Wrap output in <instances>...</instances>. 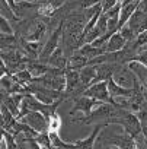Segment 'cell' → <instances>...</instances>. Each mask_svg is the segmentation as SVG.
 I'll use <instances>...</instances> for the list:
<instances>
[{
	"instance_id": "12",
	"label": "cell",
	"mask_w": 147,
	"mask_h": 149,
	"mask_svg": "<svg viewBox=\"0 0 147 149\" xmlns=\"http://www.w3.org/2000/svg\"><path fill=\"white\" fill-rule=\"evenodd\" d=\"M125 45H127V41H125V38L121 35V32L118 31V32H115V34L108 40L105 48H106L108 53H115V51H121Z\"/></svg>"
},
{
	"instance_id": "11",
	"label": "cell",
	"mask_w": 147,
	"mask_h": 149,
	"mask_svg": "<svg viewBox=\"0 0 147 149\" xmlns=\"http://www.w3.org/2000/svg\"><path fill=\"white\" fill-rule=\"evenodd\" d=\"M128 66H130V69L135 73L138 82L147 89V66H144L143 63H140V61H137V60L130 61Z\"/></svg>"
},
{
	"instance_id": "19",
	"label": "cell",
	"mask_w": 147,
	"mask_h": 149,
	"mask_svg": "<svg viewBox=\"0 0 147 149\" xmlns=\"http://www.w3.org/2000/svg\"><path fill=\"white\" fill-rule=\"evenodd\" d=\"M0 34H6V35H15V29L12 26V22L6 18L2 16V25H0Z\"/></svg>"
},
{
	"instance_id": "4",
	"label": "cell",
	"mask_w": 147,
	"mask_h": 149,
	"mask_svg": "<svg viewBox=\"0 0 147 149\" xmlns=\"http://www.w3.org/2000/svg\"><path fill=\"white\" fill-rule=\"evenodd\" d=\"M19 120L23 121L25 124H28L31 129H34L38 133L48 132V118L39 111H29L26 116H23Z\"/></svg>"
},
{
	"instance_id": "14",
	"label": "cell",
	"mask_w": 147,
	"mask_h": 149,
	"mask_svg": "<svg viewBox=\"0 0 147 149\" xmlns=\"http://www.w3.org/2000/svg\"><path fill=\"white\" fill-rule=\"evenodd\" d=\"M0 10H2V16L9 19L12 24L13 22H21V18L15 13V10L9 6V3L6 2V0H2V5H0Z\"/></svg>"
},
{
	"instance_id": "21",
	"label": "cell",
	"mask_w": 147,
	"mask_h": 149,
	"mask_svg": "<svg viewBox=\"0 0 147 149\" xmlns=\"http://www.w3.org/2000/svg\"><path fill=\"white\" fill-rule=\"evenodd\" d=\"M34 97H35L38 101H41L42 104H54V102H55L54 98H51V97H48V95H45V94H41V92L34 94Z\"/></svg>"
},
{
	"instance_id": "7",
	"label": "cell",
	"mask_w": 147,
	"mask_h": 149,
	"mask_svg": "<svg viewBox=\"0 0 147 149\" xmlns=\"http://www.w3.org/2000/svg\"><path fill=\"white\" fill-rule=\"evenodd\" d=\"M125 25H128L135 32V35L146 32L147 31V12H141V10L137 9Z\"/></svg>"
},
{
	"instance_id": "24",
	"label": "cell",
	"mask_w": 147,
	"mask_h": 149,
	"mask_svg": "<svg viewBox=\"0 0 147 149\" xmlns=\"http://www.w3.org/2000/svg\"><path fill=\"white\" fill-rule=\"evenodd\" d=\"M118 2H119V3H121V2H122V0H118Z\"/></svg>"
},
{
	"instance_id": "20",
	"label": "cell",
	"mask_w": 147,
	"mask_h": 149,
	"mask_svg": "<svg viewBox=\"0 0 147 149\" xmlns=\"http://www.w3.org/2000/svg\"><path fill=\"white\" fill-rule=\"evenodd\" d=\"M119 32H121V35L125 38V41L127 42H130V41H134L135 38H137V35H135V32L128 26V25H124L122 28H119Z\"/></svg>"
},
{
	"instance_id": "10",
	"label": "cell",
	"mask_w": 147,
	"mask_h": 149,
	"mask_svg": "<svg viewBox=\"0 0 147 149\" xmlns=\"http://www.w3.org/2000/svg\"><path fill=\"white\" fill-rule=\"evenodd\" d=\"M80 81H82V85L86 86V89L95 84L96 81V64H88L85 67H82L80 70Z\"/></svg>"
},
{
	"instance_id": "2",
	"label": "cell",
	"mask_w": 147,
	"mask_h": 149,
	"mask_svg": "<svg viewBox=\"0 0 147 149\" xmlns=\"http://www.w3.org/2000/svg\"><path fill=\"white\" fill-rule=\"evenodd\" d=\"M83 94L88 95V97H90V98H95V100H98V101H102V102L115 104V101H114V98L111 97L109 89H108V81L95 82V84L90 85Z\"/></svg>"
},
{
	"instance_id": "22",
	"label": "cell",
	"mask_w": 147,
	"mask_h": 149,
	"mask_svg": "<svg viewBox=\"0 0 147 149\" xmlns=\"http://www.w3.org/2000/svg\"><path fill=\"white\" fill-rule=\"evenodd\" d=\"M118 3H119L118 0H102V2H101V5H102V12H108L109 9L115 8Z\"/></svg>"
},
{
	"instance_id": "1",
	"label": "cell",
	"mask_w": 147,
	"mask_h": 149,
	"mask_svg": "<svg viewBox=\"0 0 147 149\" xmlns=\"http://www.w3.org/2000/svg\"><path fill=\"white\" fill-rule=\"evenodd\" d=\"M112 79L122 88H128V89H134L138 84V79L135 76V73L130 69L128 64H119L117 67V70L112 74Z\"/></svg>"
},
{
	"instance_id": "3",
	"label": "cell",
	"mask_w": 147,
	"mask_h": 149,
	"mask_svg": "<svg viewBox=\"0 0 147 149\" xmlns=\"http://www.w3.org/2000/svg\"><path fill=\"white\" fill-rule=\"evenodd\" d=\"M99 104H102V101H98L95 98H90L88 95H79L75 98V105H73L71 111H70V116H73L75 113H82L83 117L89 116Z\"/></svg>"
},
{
	"instance_id": "17",
	"label": "cell",
	"mask_w": 147,
	"mask_h": 149,
	"mask_svg": "<svg viewBox=\"0 0 147 149\" xmlns=\"http://www.w3.org/2000/svg\"><path fill=\"white\" fill-rule=\"evenodd\" d=\"M15 120H16V117L10 113V110L6 105L2 104V127L3 129H8Z\"/></svg>"
},
{
	"instance_id": "18",
	"label": "cell",
	"mask_w": 147,
	"mask_h": 149,
	"mask_svg": "<svg viewBox=\"0 0 147 149\" xmlns=\"http://www.w3.org/2000/svg\"><path fill=\"white\" fill-rule=\"evenodd\" d=\"M61 126H63V120H61V117L57 113L52 114L48 118V132H60Z\"/></svg>"
},
{
	"instance_id": "23",
	"label": "cell",
	"mask_w": 147,
	"mask_h": 149,
	"mask_svg": "<svg viewBox=\"0 0 147 149\" xmlns=\"http://www.w3.org/2000/svg\"><path fill=\"white\" fill-rule=\"evenodd\" d=\"M102 0H79V5H80V9H89L95 5H99Z\"/></svg>"
},
{
	"instance_id": "15",
	"label": "cell",
	"mask_w": 147,
	"mask_h": 149,
	"mask_svg": "<svg viewBox=\"0 0 147 149\" xmlns=\"http://www.w3.org/2000/svg\"><path fill=\"white\" fill-rule=\"evenodd\" d=\"M18 140L16 137L9 133L8 130H3V137H2V143H0V149H16L18 148Z\"/></svg>"
},
{
	"instance_id": "9",
	"label": "cell",
	"mask_w": 147,
	"mask_h": 149,
	"mask_svg": "<svg viewBox=\"0 0 147 149\" xmlns=\"http://www.w3.org/2000/svg\"><path fill=\"white\" fill-rule=\"evenodd\" d=\"M108 89H109V94H111V97L114 98V101L121 100V98H131V97L135 94V88H134V89L122 88V86H119L112 78L108 81Z\"/></svg>"
},
{
	"instance_id": "8",
	"label": "cell",
	"mask_w": 147,
	"mask_h": 149,
	"mask_svg": "<svg viewBox=\"0 0 147 149\" xmlns=\"http://www.w3.org/2000/svg\"><path fill=\"white\" fill-rule=\"evenodd\" d=\"M122 64V63H112V61H106V63H99L96 64V81L95 82H101V81H109L112 78L114 72L117 70V67Z\"/></svg>"
},
{
	"instance_id": "13",
	"label": "cell",
	"mask_w": 147,
	"mask_h": 149,
	"mask_svg": "<svg viewBox=\"0 0 147 149\" xmlns=\"http://www.w3.org/2000/svg\"><path fill=\"white\" fill-rule=\"evenodd\" d=\"M77 51H79L80 54H83L85 57H88L89 60H93V58H96V57L105 54V53H106V48H105V47H95L93 44H85V45H82Z\"/></svg>"
},
{
	"instance_id": "16",
	"label": "cell",
	"mask_w": 147,
	"mask_h": 149,
	"mask_svg": "<svg viewBox=\"0 0 147 149\" xmlns=\"http://www.w3.org/2000/svg\"><path fill=\"white\" fill-rule=\"evenodd\" d=\"M0 40H2V50H16L18 48V38H16V35L0 34Z\"/></svg>"
},
{
	"instance_id": "6",
	"label": "cell",
	"mask_w": 147,
	"mask_h": 149,
	"mask_svg": "<svg viewBox=\"0 0 147 149\" xmlns=\"http://www.w3.org/2000/svg\"><path fill=\"white\" fill-rule=\"evenodd\" d=\"M106 124L105 123H99L93 130H92V133L88 136V137H85V139H82V140H75L71 143V149H93L95 148V142H96V139H98V136L101 134V132H102V129L105 127Z\"/></svg>"
},
{
	"instance_id": "5",
	"label": "cell",
	"mask_w": 147,
	"mask_h": 149,
	"mask_svg": "<svg viewBox=\"0 0 147 149\" xmlns=\"http://www.w3.org/2000/svg\"><path fill=\"white\" fill-rule=\"evenodd\" d=\"M106 140H108V143L114 145L117 149H140L135 137H133L131 134H128L125 132L122 134H114V136L108 137Z\"/></svg>"
}]
</instances>
